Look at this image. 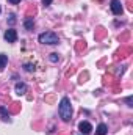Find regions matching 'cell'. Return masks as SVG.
<instances>
[{"label":"cell","mask_w":133,"mask_h":135,"mask_svg":"<svg viewBox=\"0 0 133 135\" xmlns=\"http://www.w3.org/2000/svg\"><path fill=\"white\" fill-rule=\"evenodd\" d=\"M33 25H34V21L32 19V17H28V19L24 22V27H25L27 30H32V28H33Z\"/></svg>","instance_id":"obj_9"},{"label":"cell","mask_w":133,"mask_h":135,"mask_svg":"<svg viewBox=\"0 0 133 135\" xmlns=\"http://www.w3.org/2000/svg\"><path fill=\"white\" fill-rule=\"evenodd\" d=\"M5 39H6L8 42H16V39H17V33H16V30H14V28L6 30V32H5Z\"/></svg>","instance_id":"obj_5"},{"label":"cell","mask_w":133,"mask_h":135,"mask_svg":"<svg viewBox=\"0 0 133 135\" xmlns=\"http://www.w3.org/2000/svg\"><path fill=\"white\" fill-rule=\"evenodd\" d=\"M25 71L32 72V71H34V66H33V65H25Z\"/></svg>","instance_id":"obj_13"},{"label":"cell","mask_w":133,"mask_h":135,"mask_svg":"<svg viewBox=\"0 0 133 135\" xmlns=\"http://www.w3.org/2000/svg\"><path fill=\"white\" fill-rule=\"evenodd\" d=\"M16 93L19 94V96H22V94H25L27 93V85L25 83H16Z\"/></svg>","instance_id":"obj_6"},{"label":"cell","mask_w":133,"mask_h":135,"mask_svg":"<svg viewBox=\"0 0 133 135\" xmlns=\"http://www.w3.org/2000/svg\"><path fill=\"white\" fill-rule=\"evenodd\" d=\"M0 13H2V8H0Z\"/></svg>","instance_id":"obj_17"},{"label":"cell","mask_w":133,"mask_h":135,"mask_svg":"<svg viewBox=\"0 0 133 135\" xmlns=\"http://www.w3.org/2000/svg\"><path fill=\"white\" fill-rule=\"evenodd\" d=\"M111 11H113V14H116V16H119V14H122V3H121V0H111Z\"/></svg>","instance_id":"obj_3"},{"label":"cell","mask_w":133,"mask_h":135,"mask_svg":"<svg viewBox=\"0 0 133 135\" xmlns=\"http://www.w3.org/2000/svg\"><path fill=\"white\" fill-rule=\"evenodd\" d=\"M106 132H108V127L105 124H99L96 129V135H106Z\"/></svg>","instance_id":"obj_7"},{"label":"cell","mask_w":133,"mask_h":135,"mask_svg":"<svg viewBox=\"0 0 133 135\" xmlns=\"http://www.w3.org/2000/svg\"><path fill=\"white\" fill-rule=\"evenodd\" d=\"M8 2H9V3H13V5H17L21 0H8Z\"/></svg>","instance_id":"obj_15"},{"label":"cell","mask_w":133,"mask_h":135,"mask_svg":"<svg viewBox=\"0 0 133 135\" xmlns=\"http://www.w3.org/2000/svg\"><path fill=\"white\" fill-rule=\"evenodd\" d=\"M58 112H60V116L63 121H70L72 118V105H70V101L69 98H63L61 102H60V107H58Z\"/></svg>","instance_id":"obj_1"},{"label":"cell","mask_w":133,"mask_h":135,"mask_svg":"<svg viewBox=\"0 0 133 135\" xmlns=\"http://www.w3.org/2000/svg\"><path fill=\"white\" fill-rule=\"evenodd\" d=\"M50 61H53V63L58 61V54H52V55H50Z\"/></svg>","instance_id":"obj_11"},{"label":"cell","mask_w":133,"mask_h":135,"mask_svg":"<svg viewBox=\"0 0 133 135\" xmlns=\"http://www.w3.org/2000/svg\"><path fill=\"white\" fill-rule=\"evenodd\" d=\"M9 24H11V25L16 24V16H14V14H9Z\"/></svg>","instance_id":"obj_12"},{"label":"cell","mask_w":133,"mask_h":135,"mask_svg":"<svg viewBox=\"0 0 133 135\" xmlns=\"http://www.w3.org/2000/svg\"><path fill=\"white\" fill-rule=\"evenodd\" d=\"M0 115H2V118H3V121H8L9 118H8V113H6V108L5 107H0Z\"/></svg>","instance_id":"obj_10"},{"label":"cell","mask_w":133,"mask_h":135,"mask_svg":"<svg viewBox=\"0 0 133 135\" xmlns=\"http://www.w3.org/2000/svg\"><path fill=\"white\" fill-rule=\"evenodd\" d=\"M6 63H8V57L5 54H0V71H3V68L6 66Z\"/></svg>","instance_id":"obj_8"},{"label":"cell","mask_w":133,"mask_h":135,"mask_svg":"<svg viewBox=\"0 0 133 135\" xmlns=\"http://www.w3.org/2000/svg\"><path fill=\"white\" fill-rule=\"evenodd\" d=\"M125 101H127V104H129V105H130V107H132V98H127V99H125Z\"/></svg>","instance_id":"obj_16"},{"label":"cell","mask_w":133,"mask_h":135,"mask_svg":"<svg viewBox=\"0 0 133 135\" xmlns=\"http://www.w3.org/2000/svg\"><path fill=\"white\" fill-rule=\"evenodd\" d=\"M52 3V0H42V5H45V6H49Z\"/></svg>","instance_id":"obj_14"},{"label":"cell","mask_w":133,"mask_h":135,"mask_svg":"<svg viewBox=\"0 0 133 135\" xmlns=\"http://www.w3.org/2000/svg\"><path fill=\"white\" fill-rule=\"evenodd\" d=\"M78 131H80L81 134L88 135V134H91V132H93V126H91L88 121H81V123L78 124Z\"/></svg>","instance_id":"obj_4"},{"label":"cell","mask_w":133,"mask_h":135,"mask_svg":"<svg viewBox=\"0 0 133 135\" xmlns=\"http://www.w3.org/2000/svg\"><path fill=\"white\" fill-rule=\"evenodd\" d=\"M38 39H39V42H41V44H50V46L58 44V36L53 33V32H45V33H41Z\"/></svg>","instance_id":"obj_2"}]
</instances>
